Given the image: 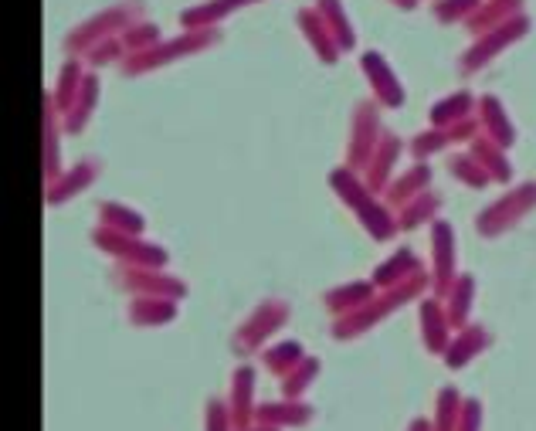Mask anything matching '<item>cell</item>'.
<instances>
[{"label":"cell","mask_w":536,"mask_h":431,"mask_svg":"<svg viewBox=\"0 0 536 431\" xmlns=\"http://www.w3.org/2000/svg\"><path fill=\"white\" fill-rule=\"evenodd\" d=\"M425 286H428L425 272H418V275H411V279L397 282V286H391V289H377V296L370 299L367 306L353 309V313H347V316H336L333 340H357L360 333L374 330L380 320H387L394 309H401L404 303H411L414 296H421Z\"/></svg>","instance_id":"6da1fadb"},{"label":"cell","mask_w":536,"mask_h":431,"mask_svg":"<svg viewBox=\"0 0 536 431\" xmlns=\"http://www.w3.org/2000/svg\"><path fill=\"white\" fill-rule=\"evenodd\" d=\"M330 187L336 191V197H340V201L357 214V221L363 224V231H370V238L391 241L397 231H401L397 228V218H391V211H387L380 201H374V194L367 191V184H363L357 174H350L347 167L333 170Z\"/></svg>","instance_id":"7a4b0ae2"},{"label":"cell","mask_w":536,"mask_h":431,"mask_svg":"<svg viewBox=\"0 0 536 431\" xmlns=\"http://www.w3.org/2000/svg\"><path fill=\"white\" fill-rule=\"evenodd\" d=\"M146 4L143 0H123V4H112L106 11L85 17L79 28H72L65 34V51L68 55H85L92 45L106 38H119L126 28H133L136 21H143Z\"/></svg>","instance_id":"3957f363"},{"label":"cell","mask_w":536,"mask_h":431,"mask_svg":"<svg viewBox=\"0 0 536 431\" xmlns=\"http://www.w3.org/2000/svg\"><path fill=\"white\" fill-rule=\"evenodd\" d=\"M221 41V31L218 28H204V31H184L180 38H170V41H160V45L146 48V51H136V55H126L123 58V75H143V72H153V68H163L177 58H187V55H197V51H207L211 45Z\"/></svg>","instance_id":"277c9868"},{"label":"cell","mask_w":536,"mask_h":431,"mask_svg":"<svg viewBox=\"0 0 536 431\" xmlns=\"http://www.w3.org/2000/svg\"><path fill=\"white\" fill-rule=\"evenodd\" d=\"M384 140V129H380V116H377V102L374 99H363L357 102V112H353V123H350V143H347V163L343 167L350 174H367L370 160H374L377 146Z\"/></svg>","instance_id":"5b68a950"},{"label":"cell","mask_w":536,"mask_h":431,"mask_svg":"<svg viewBox=\"0 0 536 431\" xmlns=\"http://www.w3.org/2000/svg\"><path fill=\"white\" fill-rule=\"evenodd\" d=\"M289 316H292L289 303H282V299H265V303L255 306V313L238 326L231 343H235V350L241 357H252L255 350H262L265 340H272V336L289 323Z\"/></svg>","instance_id":"8992f818"},{"label":"cell","mask_w":536,"mask_h":431,"mask_svg":"<svg viewBox=\"0 0 536 431\" xmlns=\"http://www.w3.org/2000/svg\"><path fill=\"white\" fill-rule=\"evenodd\" d=\"M92 241L106 255L119 258L123 265H140V269H163L170 258L167 248L153 245V241H143L140 235H123V231H112V228H95Z\"/></svg>","instance_id":"52a82bcc"},{"label":"cell","mask_w":536,"mask_h":431,"mask_svg":"<svg viewBox=\"0 0 536 431\" xmlns=\"http://www.w3.org/2000/svg\"><path fill=\"white\" fill-rule=\"evenodd\" d=\"M116 286H123L133 296H153V299H184L187 286L163 269H140V265H116Z\"/></svg>","instance_id":"ba28073f"},{"label":"cell","mask_w":536,"mask_h":431,"mask_svg":"<svg viewBox=\"0 0 536 431\" xmlns=\"http://www.w3.org/2000/svg\"><path fill=\"white\" fill-rule=\"evenodd\" d=\"M526 31H530V17L520 14V17H513V21L499 24V28L479 34V38H475V45L462 55V72H475V68H482L486 62H492L499 51L509 48L513 41H520Z\"/></svg>","instance_id":"9c48e42d"},{"label":"cell","mask_w":536,"mask_h":431,"mask_svg":"<svg viewBox=\"0 0 536 431\" xmlns=\"http://www.w3.org/2000/svg\"><path fill=\"white\" fill-rule=\"evenodd\" d=\"M360 68L370 82V92H374V102L384 109H401L404 106V85L394 75V68L387 65V58L380 51H363Z\"/></svg>","instance_id":"30bf717a"},{"label":"cell","mask_w":536,"mask_h":431,"mask_svg":"<svg viewBox=\"0 0 536 431\" xmlns=\"http://www.w3.org/2000/svg\"><path fill=\"white\" fill-rule=\"evenodd\" d=\"M530 204H536V184H523V187H516L513 194H506L503 201L492 204L489 211H482L475 224H479L482 235H499L503 228L520 221L523 214L530 211Z\"/></svg>","instance_id":"8fae6325"},{"label":"cell","mask_w":536,"mask_h":431,"mask_svg":"<svg viewBox=\"0 0 536 431\" xmlns=\"http://www.w3.org/2000/svg\"><path fill=\"white\" fill-rule=\"evenodd\" d=\"M99 174H102V163H99V160H92V157H85V160H79V163H72V170H65V174L58 177L55 184L45 187V201L51 204V208H58V204H65L68 197L89 191L95 180H99Z\"/></svg>","instance_id":"7c38bea8"},{"label":"cell","mask_w":536,"mask_h":431,"mask_svg":"<svg viewBox=\"0 0 536 431\" xmlns=\"http://www.w3.org/2000/svg\"><path fill=\"white\" fill-rule=\"evenodd\" d=\"M296 21H299L302 34H306L309 48L316 51V58L323 65H333L336 58L343 55L340 45H336V38H333V31H330V24L323 21V14H319L316 7H302V11L296 14Z\"/></svg>","instance_id":"4fadbf2b"},{"label":"cell","mask_w":536,"mask_h":431,"mask_svg":"<svg viewBox=\"0 0 536 431\" xmlns=\"http://www.w3.org/2000/svg\"><path fill=\"white\" fill-rule=\"evenodd\" d=\"M228 411H231V425L235 431L248 428L255 421V370L252 367H238L235 377H231V398H228Z\"/></svg>","instance_id":"5bb4252c"},{"label":"cell","mask_w":536,"mask_h":431,"mask_svg":"<svg viewBox=\"0 0 536 431\" xmlns=\"http://www.w3.org/2000/svg\"><path fill=\"white\" fill-rule=\"evenodd\" d=\"M431 245H435V289L448 292L455 286V235L448 221H435L431 231Z\"/></svg>","instance_id":"9a60e30c"},{"label":"cell","mask_w":536,"mask_h":431,"mask_svg":"<svg viewBox=\"0 0 536 431\" xmlns=\"http://www.w3.org/2000/svg\"><path fill=\"white\" fill-rule=\"evenodd\" d=\"M401 150H404L401 140H397L394 133H384V140H380L374 160H370V167H367V174H363V184H367L370 194L387 191V187H391V170H394L397 157H401Z\"/></svg>","instance_id":"2e32d148"},{"label":"cell","mask_w":536,"mask_h":431,"mask_svg":"<svg viewBox=\"0 0 536 431\" xmlns=\"http://www.w3.org/2000/svg\"><path fill=\"white\" fill-rule=\"evenodd\" d=\"M248 4H262V0H204V4L180 11V24H184L187 31H204V28H214L218 21H224L228 14H235Z\"/></svg>","instance_id":"e0dca14e"},{"label":"cell","mask_w":536,"mask_h":431,"mask_svg":"<svg viewBox=\"0 0 536 431\" xmlns=\"http://www.w3.org/2000/svg\"><path fill=\"white\" fill-rule=\"evenodd\" d=\"M520 14H523V0H482V7L465 24H469V31L479 38V34L499 28V24L513 21V17H520Z\"/></svg>","instance_id":"ac0fdd59"},{"label":"cell","mask_w":536,"mask_h":431,"mask_svg":"<svg viewBox=\"0 0 536 431\" xmlns=\"http://www.w3.org/2000/svg\"><path fill=\"white\" fill-rule=\"evenodd\" d=\"M255 421L258 425H272V428H302L313 421V408L302 401H285V404H262L255 411Z\"/></svg>","instance_id":"d6986e66"},{"label":"cell","mask_w":536,"mask_h":431,"mask_svg":"<svg viewBox=\"0 0 536 431\" xmlns=\"http://www.w3.org/2000/svg\"><path fill=\"white\" fill-rule=\"evenodd\" d=\"M177 320V303L174 299H153V296H136L129 303V323L133 326H163Z\"/></svg>","instance_id":"ffe728a7"},{"label":"cell","mask_w":536,"mask_h":431,"mask_svg":"<svg viewBox=\"0 0 536 431\" xmlns=\"http://www.w3.org/2000/svg\"><path fill=\"white\" fill-rule=\"evenodd\" d=\"M374 296H377L374 282H347V286H336L326 292V309H330L333 316H347L353 309L367 306Z\"/></svg>","instance_id":"44dd1931"},{"label":"cell","mask_w":536,"mask_h":431,"mask_svg":"<svg viewBox=\"0 0 536 431\" xmlns=\"http://www.w3.org/2000/svg\"><path fill=\"white\" fill-rule=\"evenodd\" d=\"M95 102H99V79H95V75H85V82H82L79 96H75V102H72V109H68V116H62L65 133H82V129L89 126Z\"/></svg>","instance_id":"7402d4cb"},{"label":"cell","mask_w":536,"mask_h":431,"mask_svg":"<svg viewBox=\"0 0 536 431\" xmlns=\"http://www.w3.org/2000/svg\"><path fill=\"white\" fill-rule=\"evenodd\" d=\"M421 272V262L414 258L411 248H401L397 255H391L387 262H380L377 265V272H374V286L377 289H391L397 286V282H404V279H411V275H418Z\"/></svg>","instance_id":"603a6c76"},{"label":"cell","mask_w":536,"mask_h":431,"mask_svg":"<svg viewBox=\"0 0 536 431\" xmlns=\"http://www.w3.org/2000/svg\"><path fill=\"white\" fill-rule=\"evenodd\" d=\"M428 180H431V167H425V163L411 167L404 177L391 180V187H387V204H394V208H404V204H411L414 197L425 194Z\"/></svg>","instance_id":"cb8c5ba5"},{"label":"cell","mask_w":536,"mask_h":431,"mask_svg":"<svg viewBox=\"0 0 536 431\" xmlns=\"http://www.w3.org/2000/svg\"><path fill=\"white\" fill-rule=\"evenodd\" d=\"M479 119H482V129H486V136L492 143H499V146L513 143V126H509L503 102H499L496 96L479 99Z\"/></svg>","instance_id":"d4e9b609"},{"label":"cell","mask_w":536,"mask_h":431,"mask_svg":"<svg viewBox=\"0 0 536 431\" xmlns=\"http://www.w3.org/2000/svg\"><path fill=\"white\" fill-rule=\"evenodd\" d=\"M58 116L62 112L55 109V102H51V96H45V187L55 184L58 177L65 174L62 170V160H58Z\"/></svg>","instance_id":"484cf974"},{"label":"cell","mask_w":536,"mask_h":431,"mask_svg":"<svg viewBox=\"0 0 536 431\" xmlns=\"http://www.w3.org/2000/svg\"><path fill=\"white\" fill-rule=\"evenodd\" d=\"M85 82V68L79 58H68V62L62 65V75H58V85L55 92H51V102H55V109L62 112V116H68V109H72L75 96H79Z\"/></svg>","instance_id":"4316f807"},{"label":"cell","mask_w":536,"mask_h":431,"mask_svg":"<svg viewBox=\"0 0 536 431\" xmlns=\"http://www.w3.org/2000/svg\"><path fill=\"white\" fill-rule=\"evenodd\" d=\"M316 11L323 14V21L330 24V31H333V38H336V45H340V51H353L357 48V34H353V24H350V17L347 11H343V4L340 0H316Z\"/></svg>","instance_id":"83f0119b"},{"label":"cell","mask_w":536,"mask_h":431,"mask_svg":"<svg viewBox=\"0 0 536 431\" xmlns=\"http://www.w3.org/2000/svg\"><path fill=\"white\" fill-rule=\"evenodd\" d=\"M99 224L112 231H123V235H143V228H146L140 211L126 208V204H116V201H106L99 208Z\"/></svg>","instance_id":"f1b7e54d"},{"label":"cell","mask_w":536,"mask_h":431,"mask_svg":"<svg viewBox=\"0 0 536 431\" xmlns=\"http://www.w3.org/2000/svg\"><path fill=\"white\" fill-rule=\"evenodd\" d=\"M262 360H265V370H268V374L285 377L289 370H296L302 360H306V353H302V343L282 340V343H275V347L262 350Z\"/></svg>","instance_id":"f546056e"},{"label":"cell","mask_w":536,"mask_h":431,"mask_svg":"<svg viewBox=\"0 0 536 431\" xmlns=\"http://www.w3.org/2000/svg\"><path fill=\"white\" fill-rule=\"evenodd\" d=\"M421 333H425V343L431 350H442L445 347V336H448V313L438 303L425 299L421 303Z\"/></svg>","instance_id":"4dcf8cb0"},{"label":"cell","mask_w":536,"mask_h":431,"mask_svg":"<svg viewBox=\"0 0 536 431\" xmlns=\"http://www.w3.org/2000/svg\"><path fill=\"white\" fill-rule=\"evenodd\" d=\"M316 374H319V360L306 357L296 370H289V374L282 377V398L285 401H299L302 394L309 391V384L316 381Z\"/></svg>","instance_id":"1f68e13d"},{"label":"cell","mask_w":536,"mask_h":431,"mask_svg":"<svg viewBox=\"0 0 536 431\" xmlns=\"http://www.w3.org/2000/svg\"><path fill=\"white\" fill-rule=\"evenodd\" d=\"M438 208H442V197L425 191L421 197H414L411 204H404V208H401V218H397V228H401V231L418 228L421 221L435 218V211H438Z\"/></svg>","instance_id":"d6a6232c"},{"label":"cell","mask_w":536,"mask_h":431,"mask_svg":"<svg viewBox=\"0 0 536 431\" xmlns=\"http://www.w3.org/2000/svg\"><path fill=\"white\" fill-rule=\"evenodd\" d=\"M469 109H472L469 92H455V96L442 99L435 109H431V123H435L438 129H445L452 123H462V119H469Z\"/></svg>","instance_id":"836d02e7"},{"label":"cell","mask_w":536,"mask_h":431,"mask_svg":"<svg viewBox=\"0 0 536 431\" xmlns=\"http://www.w3.org/2000/svg\"><path fill=\"white\" fill-rule=\"evenodd\" d=\"M119 41H123L126 55H136V51H146L153 45H160V24H150V21H136L133 28H126L119 34Z\"/></svg>","instance_id":"e575fe53"},{"label":"cell","mask_w":536,"mask_h":431,"mask_svg":"<svg viewBox=\"0 0 536 431\" xmlns=\"http://www.w3.org/2000/svg\"><path fill=\"white\" fill-rule=\"evenodd\" d=\"M486 343H489V336H486V333H482V330H469V333L458 336L452 347H448L445 360H448V364H452V367H462L465 360H472L475 353L486 347Z\"/></svg>","instance_id":"d590c367"},{"label":"cell","mask_w":536,"mask_h":431,"mask_svg":"<svg viewBox=\"0 0 536 431\" xmlns=\"http://www.w3.org/2000/svg\"><path fill=\"white\" fill-rule=\"evenodd\" d=\"M472 289H475V282L469 279V275H462V279H458L455 286L448 289V323H452V326L462 323L465 313H469Z\"/></svg>","instance_id":"8d00e7d4"},{"label":"cell","mask_w":536,"mask_h":431,"mask_svg":"<svg viewBox=\"0 0 536 431\" xmlns=\"http://www.w3.org/2000/svg\"><path fill=\"white\" fill-rule=\"evenodd\" d=\"M479 7H482V0H435V17L442 24L469 21Z\"/></svg>","instance_id":"74e56055"},{"label":"cell","mask_w":536,"mask_h":431,"mask_svg":"<svg viewBox=\"0 0 536 431\" xmlns=\"http://www.w3.org/2000/svg\"><path fill=\"white\" fill-rule=\"evenodd\" d=\"M472 157L479 160V163H486V167H489V177L509 180V163L503 160V153H499V143L479 140V143L472 146Z\"/></svg>","instance_id":"f35d334b"},{"label":"cell","mask_w":536,"mask_h":431,"mask_svg":"<svg viewBox=\"0 0 536 431\" xmlns=\"http://www.w3.org/2000/svg\"><path fill=\"white\" fill-rule=\"evenodd\" d=\"M119 58H126V48L119 38H106V41H99V45H92L89 51H85V65L89 68L112 65V62H119Z\"/></svg>","instance_id":"ab89813d"},{"label":"cell","mask_w":536,"mask_h":431,"mask_svg":"<svg viewBox=\"0 0 536 431\" xmlns=\"http://www.w3.org/2000/svg\"><path fill=\"white\" fill-rule=\"evenodd\" d=\"M448 170H452V177H458L462 184H472V187L489 184V170L482 167V163H475V157H455L448 163Z\"/></svg>","instance_id":"60d3db41"},{"label":"cell","mask_w":536,"mask_h":431,"mask_svg":"<svg viewBox=\"0 0 536 431\" xmlns=\"http://www.w3.org/2000/svg\"><path fill=\"white\" fill-rule=\"evenodd\" d=\"M452 143V136H448V129H428V133H421L418 140L411 143V153L418 160H428L431 153H438V150H445V146Z\"/></svg>","instance_id":"b9f144b4"},{"label":"cell","mask_w":536,"mask_h":431,"mask_svg":"<svg viewBox=\"0 0 536 431\" xmlns=\"http://www.w3.org/2000/svg\"><path fill=\"white\" fill-rule=\"evenodd\" d=\"M204 428H207V431H235V425H231L228 404H224V401H211V404H207Z\"/></svg>","instance_id":"7bdbcfd3"},{"label":"cell","mask_w":536,"mask_h":431,"mask_svg":"<svg viewBox=\"0 0 536 431\" xmlns=\"http://www.w3.org/2000/svg\"><path fill=\"white\" fill-rule=\"evenodd\" d=\"M394 7H401V11H414L418 7V0H391Z\"/></svg>","instance_id":"ee69618b"},{"label":"cell","mask_w":536,"mask_h":431,"mask_svg":"<svg viewBox=\"0 0 536 431\" xmlns=\"http://www.w3.org/2000/svg\"><path fill=\"white\" fill-rule=\"evenodd\" d=\"M241 431H279V428H272V425H258V428H252V425H248V428H241Z\"/></svg>","instance_id":"f6af8a7d"},{"label":"cell","mask_w":536,"mask_h":431,"mask_svg":"<svg viewBox=\"0 0 536 431\" xmlns=\"http://www.w3.org/2000/svg\"><path fill=\"white\" fill-rule=\"evenodd\" d=\"M411 431H428V425H425V421H414Z\"/></svg>","instance_id":"bcb514c9"}]
</instances>
